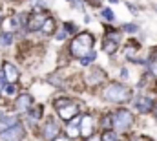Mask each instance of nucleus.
I'll use <instances>...</instances> for the list:
<instances>
[{
    "label": "nucleus",
    "mask_w": 157,
    "mask_h": 141,
    "mask_svg": "<svg viewBox=\"0 0 157 141\" xmlns=\"http://www.w3.org/2000/svg\"><path fill=\"white\" fill-rule=\"evenodd\" d=\"M93 48V35L84 31V33H78L73 40H71V46H70V51L73 57L82 59L84 55H88Z\"/></svg>",
    "instance_id": "nucleus-1"
},
{
    "label": "nucleus",
    "mask_w": 157,
    "mask_h": 141,
    "mask_svg": "<svg viewBox=\"0 0 157 141\" xmlns=\"http://www.w3.org/2000/svg\"><path fill=\"white\" fill-rule=\"evenodd\" d=\"M102 97L106 101H112V103H126L132 99V90L126 88L124 84L121 83H112L106 86V90L102 92Z\"/></svg>",
    "instance_id": "nucleus-2"
},
{
    "label": "nucleus",
    "mask_w": 157,
    "mask_h": 141,
    "mask_svg": "<svg viewBox=\"0 0 157 141\" xmlns=\"http://www.w3.org/2000/svg\"><path fill=\"white\" fill-rule=\"evenodd\" d=\"M112 119H113V128H115V130H126V128H130L132 123H133L132 112H128V110H124V108L117 110V112L112 115Z\"/></svg>",
    "instance_id": "nucleus-3"
},
{
    "label": "nucleus",
    "mask_w": 157,
    "mask_h": 141,
    "mask_svg": "<svg viewBox=\"0 0 157 141\" xmlns=\"http://www.w3.org/2000/svg\"><path fill=\"white\" fill-rule=\"evenodd\" d=\"M24 138V127L22 125H13L11 128L0 132V141H20Z\"/></svg>",
    "instance_id": "nucleus-4"
},
{
    "label": "nucleus",
    "mask_w": 157,
    "mask_h": 141,
    "mask_svg": "<svg viewBox=\"0 0 157 141\" xmlns=\"http://www.w3.org/2000/svg\"><path fill=\"white\" fill-rule=\"evenodd\" d=\"M42 136L46 141H53L59 136V123L55 119H48L42 127Z\"/></svg>",
    "instance_id": "nucleus-5"
},
{
    "label": "nucleus",
    "mask_w": 157,
    "mask_h": 141,
    "mask_svg": "<svg viewBox=\"0 0 157 141\" xmlns=\"http://www.w3.org/2000/svg\"><path fill=\"white\" fill-rule=\"evenodd\" d=\"M93 130H95V121L91 115H84L80 119V136L82 138H91L93 136Z\"/></svg>",
    "instance_id": "nucleus-6"
},
{
    "label": "nucleus",
    "mask_w": 157,
    "mask_h": 141,
    "mask_svg": "<svg viewBox=\"0 0 157 141\" xmlns=\"http://www.w3.org/2000/svg\"><path fill=\"white\" fill-rule=\"evenodd\" d=\"M104 77H106V73L101 70V68H93V70H90L86 73V83H88L90 86H95V84H99L101 81H104Z\"/></svg>",
    "instance_id": "nucleus-7"
},
{
    "label": "nucleus",
    "mask_w": 157,
    "mask_h": 141,
    "mask_svg": "<svg viewBox=\"0 0 157 141\" xmlns=\"http://www.w3.org/2000/svg\"><path fill=\"white\" fill-rule=\"evenodd\" d=\"M78 114V106L75 103H68L66 106H62V108H59V115L62 117V119H66V121H70V119H73L75 115Z\"/></svg>",
    "instance_id": "nucleus-8"
},
{
    "label": "nucleus",
    "mask_w": 157,
    "mask_h": 141,
    "mask_svg": "<svg viewBox=\"0 0 157 141\" xmlns=\"http://www.w3.org/2000/svg\"><path fill=\"white\" fill-rule=\"evenodd\" d=\"M115 31H110V35L104 38V51L108 53V55H112V53H115L117 51V46H119V35H113Z\"/></svg>",
    "instance_id": "nucleus-9"
},
{
    "label": "nucleus",
    "mask_w": 157,
    "mask_h": 141,
    "mask_svg": "<svg viewBox=\"0 0 157 141\" xmlns=\"http://www.w3.org/2000/svg\"><path fill=\"white\" fill-rule=\"evenodd\" d=\"M135 108H137L141 114H148V112H152V108H154V101H152L150 97L139 95V97L135 99Z\"/></svg>",
    "instance_id": "nucleus-10"
},
{
    "label": "nucleus",
    "mask_w": 157,
    "mask_h": 141,
    "mask_svg": "<svg viewBox=\"0 0 157 141\" xmlns=\"http://www.w3.org/2000/svg\"><path fill=\"white\" fill-rule=\"evenodd\" d=\"M31 103H33V97L29 94H20L15 101V106H17L18 112H26V110L31 108Z\"/></svg>",
    "instance_id": "nucleus-11"
},
{
    "label": "nucleus",
    "mask_w": 157,
    "mask_h": 141,
    "mask_svg": "<svg viewBox=\"0 0 157 141\" xmlns=\"http://www.w3.org/2000/svg\"><path fill=\"white\" fill-rule=\"evenodd\" d=\"M2 70H4V79L6 81H9V83H17L18 81V70L11 62H4L2 64Z\"/></svg>",
    "instance_id": "nucleus-12"
},
{
    "label": "nucleus",
    "mask_w": 157,
    "mask_h": 141,
    "mask_svg": "<svg viewBox=\"0 0 157 141\" xmlns=\"http://www.w3.org/2000/svg\"><path fill=\"white\" fill-rule=\"evenodd\" d=\"M46 18L48 17H44V15H33L31 18H29V22H28V30L29 31H40L42 30V26H44V22H46Z\"/></svg>",
    "instance_id": "nucleus-13"
},
{
    "label": "nucleus",
    "mask_w": 157,
    "mask_h": 141,
    "mask_svg": "<svg viewBox=\"0 0 157 141\" xmlns=\"http://www.w3.org/2000/svg\"><path fill=\"white\" fill-rule=\"evenodd\" d=\"M68 134L71 136V138H75L80 134V117L75 115L73 119H70V125H68Z\"/></svg>",
    "instance_id": "nucleus-14"
},
{
    "label": "nucleus",
    "mask_w": 157,
    "mask_h": 141,
    "mask_svg": "<svg viewBox=\"0 0 157 141\" xmlns=\"http://www.w3.org/2000/svg\"><path fill=\"white\" fill-rule=\"evenodd\" d=\"M13 125H17V117L15 115H0V132L11 128Z\"/></svg>",
    "instance_id": "nucleus-15"
},
{
    "label": "nucleus",
    "mask_w": 157,
    "mask_h": 141,
    "mask_svg": "<svg viewBox=\"0 0 157 141\" xmlns=\"http://www.w3.org/2000/svg\"><path fill=\"white\" fill-rule=\"evenodd\" d=\"M40 31H42V33H46V35H51V33H55V20H53L51 17H48Z\"/></svg>",
    "instance_id": "nucleus-16"
},
{
    "label": "nucleus",
    "mask_w": 157,
    "mask_h": 141,
    "mask_svg": "<svg viewBox=\"0 0 157 141\" xmlns=\"http://www.w3.org/2000/svg\"><path fill=\"white\" fill-rule=\"evenodd\" d=\"M11 42H13V33H9V31L0 33V44L2 46H9Z\"/></svg>",
    "instance_id": "nucleus-17"
},
{
    "label": "nucleus",
    "mask_w": 157,
    "mask_h": 141,
    "mask_svg": "<svg viewBox=\"0 0 157 141\" xmlns=\"http://www.w3.org/2000/svg\"><path fill=\"white\" fill-rule=\"evenodd\" d=\"M93 61H95V51L91 50V51H90L88 55H84V57L80 59V64H82V66H90V64H91Z\"/></svg>",
    "instance_id": "nucleus-18"
},
{
    "label": "nucleus",
    "mask_w": 157,
    "mask_h": 141,
    "mask_svg": "<svg viewBox=\"0 0 157 141\" xmlns=\"http://www.w3.org/2000/svg\"><path fill=\"white\" fill-rule=\"evenodd\" d=\"M101 141H119V136L113 130H106V132L101 136Z\"/></svg>",
    "instance_id": "nucleus-19"
},
{
    "label": "nucleus",
    "mask_w": 157,
    "mask_h": 141,
    "mask_svg": "<svg viewBox=\"0 0 157 141\" xmlns=\"http://www.w3.org/2000/svg\"><path fill=\"white\" fill-rule=\"evenodd\" d=\"M101 15L108 20V22H112V20H115V17H113V11L112 9H108V7H104L102 11H101Z\"/></svg>",
    "instance_id": "nucleus-20"
},
{
    "label": "nucleus",
    "mask_w": 157,
    "mask_h": 141,
    "mask_svg": "<svg viewBox=\"0 0 157 141\" xmlns=\"http://www.w3.org/2000/svg\"><path fill=\"white\" fill-rule=\"evenodd\" d=\"M4 90H6V95L13 97V95L17 94V84H15V83H9V84H7V86L4 88Z\"/></svg>",
    "instance_id": "nucleus-21"
},
{
    "label": "nucleus",
    "mask_w": 157,
    "mask_h": 141,
    "mask_svg": "<svg viewBox=\"0 0 157 141\" xmlns=\"http://www.w3.org/2000/svg\"><path fill=\"white\" fill-rule=\"evenodd\" d=\"M28 112H29V115H31L33 119H39L40 115H42V106H37V108H29Z\"/></svg>",
    "instance_id": "nucleus-22"
},
{
    "label": "nucleus",
    "mask_w": 157,
    "mask_h": 141,
    "mask_svg": "<svg viewBox=\"0 0 157 141\" xmlns=\"http://www.w3.org/2000/svg\"><path fill=\"white\" fill-rule=\"evenodd\" d=\"M122 30L128 31V33H135V31H137V26H135V24H124Z\"/></svg>",
    "instance_id": "nucleus-23"
},
{
    "label": "nucleus",
    "mask_w": 157,
    "mask_h": 141,
    "mask_svg": "<svg viewBox=\"0 0 157 141\" xmlns=\"http://www.w3.org/2000/svg\"><path fill=\"white\" fill-rule=\"evenodd\" d=\"M68 103H70V99H57V101H55V110H59V108L66 106Z\"/></svg>",
    "instance_id": "nucleus-24"
},
{
    "label": "nucleus",
    "mask_w": 157,
    "mask_h": 141,
    "mask_svg": "<svg viewBox=\"0 0 157 141\" xmlns=\"http://www.w3.org/2000/svg\"><path fill=\"white\" fill-rule=\"evenodd\" d=\"M64 30H66V31H75V24L66 22V24H64Z\"/></svg>",
    "instance_id": "nucleus-25"
},
{
    "label": "nucleus",
    "mask_w": 157,
    "mask_h": 141,
    "mask_svg": "<svg viewBox=\"0 0 157 141\" xmlns=\"http://www.w3.org/2000/svg\"><path fill=\"white\" fill-rule=\"evenodd\" d=\"M66 33H68L66 30H62V31H59V35H57V38H59V40H64V38H66Z\"/></svg>",
    "instance_id": "nucleus-26"
},
{
    "label": "nucleus",
    "mask_w": 157,
    "mask_h": 141,
    "mask_svg": "<svg viewBox=\"0 0 157 141\" xmlns=\"http://www.w3.org/2000/svg\"><path fill=\"white\" fill-rule=\"evenodd\" d=\"M53 141H71V139H70V138H62V136H57V138H55Z\"/></svg>",
    "instance_id": "nucleus-27"
},
{
    "label": "nucleus",
    "mask_w": 157,
    "mask_h": 141,
    "mask_svg": "<svg viewBox=\"0 0 157 141\" xmlns=\"http://www.w3.org/2000/svg\"><path fill=\"white\" fill-rule=\"evenodd\" d=\"M121 75H122V79H128V70H126V68H122Z\"/></svg>",
    "instance_id": "nucleus-28"
},
{
    "label": "nucleus",
    "mask_w": 157,
    "mask_h": 141,
    "mask_svg": "<svg viewBox=\"0 0 157 141\" xmlns=\"http://www.w3.org/2000/svg\"><path fill=\"white\" fill-rule=\"evenodd\" d=\"M4 81H6V79H4V73H2V75H0V92H2V88H4Z\"/></svg>",
    "instance_id": "nucleus-29"
},
{
    "label": "nucleus",
    "mask_w": 157,
    "mask_h": 141,
    "mask_svg": "<svg viewBox=\"0 0 157 141\" xmlns=\"http://www.w3.org/2000/svg\"><path fill=\"white\" fill-rule=\"evenodd\" d=\"M86 141H101V138L99 136H91V138H88Z\"/></svg>",
    "instance_id": "nucleus-30"
},
{
    "label": "nucleus",
    "mask_w": 157,
    "mask_h": 141,
    "mask_svg": "<svg viewBox=\"0 0 157 141\" xmlns=\"http://www.w3.org/2000/svg\"><path fill=\"white\" fill-rule=\"evenodd\" d=\"M132 141H146V139H143V138H135V139H132Z\"/></svg>",
    "instance_id": "nucleus-31"
},
{
    "label": "nucleus",
    "mask_w": 157,
    "mask_h": 141,
    "mask_svg": "<svg viewBox=\"0 0 157 141\" xmlns=\"http://www.w3.org/2000/svg\"><path fill=\"white\" fill-rule=\"evenodd\" d=\"M154 114H155V117H157V106H155V108H154Z\"/></svg>",
    "instance_id": "nucleus-32"
},
{
    "label": "nucleus",
    "mask_w": 157,
    "mask_h": 141,
    "mask_svg": "<svg viewBox=\"0 0 157 141\" xmlns=\"http://www.w3.org/2000/svg\"><path fill=\"white\" fill-rule=\"evenodd\" d=\"M0 26H2V17H0Z\"/></svg>",
    "instance_id": "nucleus-33"
},
{
    "label": "nucleus",
    "mask_w": 157,
    "mask_h": 141,
    "mask_svg": "<svg viewBox=\"0 0 157 141\" xmlns=\"http://www.w3.org/2000/svg\"><path fill=\"white\" fill-rule=\"evenodd\" d=\"M155 11H157V6H155Z\"/></svg>",
    "instance_id": "nucleus-34"
}]
</instances>
